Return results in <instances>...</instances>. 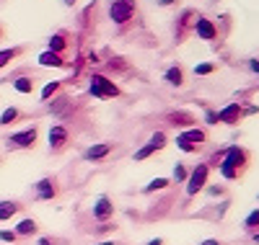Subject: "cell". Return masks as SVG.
<instances>
[{"mask_svg":"<svg viewBox=\"0 0 259 245\" xmlns=\"http://www.w3.org/2000/svg\"><path fill=\"white\" fill-rule=\"evenodd\" d=\"M36 140H39V127L21 129V132H13V135L6 137V150H11V152L34 150V147H36Z\"/></svg>","mask_w":259,"mask_h":245,"instance_id":"cell-1","label":"cell"},{"mask_svg":"<svg viewBox=\"0 0 259 245\" xmlns=\"http://www.w3.org/2000/svg\"><path fill=\"white\" fill-rule=\"evenodd\" d=\"M210 181V165L207 163H197L192 170H189V178H187V202L194 199Z\"/></svg>","mask_w":259,"mask_h":245,"instance_id":"cell-2","label":"cell"},{"mask_svg":"<svg viewBox=\"0 0 259 245\" xmlns=\"http://www.w3.org/2000/svg\"><path fill=\"white\" fill-rule=\"evenodd\" d=\"M62 194L57 175H45L34 183V202H55V199Z\"/></svg>","mask_w":259,"mask_h":245,"instance_id":"cell-3","label":"cell"},{"mask_svg":"<svg viewBox=\"0 0 259 245\" xmlns=\"http://www.w3.org/2000/svg\"><path fill=\"white\" fill-rule=\"evenodd\" d=\"M166 145H168V135L158 129V132H153V135H150V140L133 155V160H135V163H143V160H148V158H153L156 152L166 150Z\"/></svg>","mask_w":259,"mask_h":245,"instance_id":"cell-4","label":"cell"},{"mask_svg":"<svg viewBox=\"0 0 259 245\" xmlns=\"http://www.w3.org/2000/svg\"><path fill=\"white\" fill-rule=\"evenodd\" d=\"M223 165H231V168H236L239 173H244L249 165H251V152L246 150V147H241V145H228L226 147V155H223V160H221Z\"/></svg>","mask_w":259,"mask_h":245,"instance_id":"cell-5","label":"cell"},{"mask_svg":"<svg viewBox=\"0 0 259 245\" xmlns=\"http://www.w3.org/2000/svg\"><path fill=\"white\" fill-rule=\"evenodd\" d=\"M91 96L104 101V98H117L119 96V85L109 80L106 75H91Z\"/></svg>","mask_w":259,"mask_h":245,"instance_id":"cell-6","label":"cell"},{"mask_svg":"<svg viewBox=\"0 0 259 245\" xmlns=\"http://www.w3.org/2000/svg\"><path fill=\"white\" fill-rule=\"evenodd\" d=\"M138 6H135V0H112L109 3V18L114 21V24H127L130 18L135 16Z\"/></svg>","mask_w":259,"mask_h":245,"instance_id":"cell-7","label":"cell"},{"mask_svg":"<svg viewBox=\"0 0 259 245\" xmlns=\"http://www.w3.org/2000/svg\"><path fill=\"white\" fill-rule=\"evenodd\" d=\"M70 132H68V127L65 124H55L52 129H50V152L52 155H60V152H65L70 147Z\"/></svg>","mask_w":259,"mask_h":245,"instance_id":"cell-8","label":"cell"},{"mask_svg":"<svg viewBox=\"0 0 259 245\" xmlns=\"http://www.w3.org/2000/svg\"><path fill=\"white\" fill-rule=\"evenodd\" d=\"M91 217L96 219V222H112V217H114V202L106 194H101V196H96V202H94V207H91Z\"/></svg>","mask_w":259,"mask_h":245,"instance_id":"cell-9","label":"cell"},{"mask_svg":"<svg viewBox=\"0 0 259 245\" xmlns=\"http://www.w3.org/2000/svg\"><path fill=\"white\" fill-rule=\"evenodd\" d=\"M244 119V106L239 101H231L226 103L221 111H218V124H228V127H236Z\"/></svg>","mask_w":259,"mask_h":245,"instance_id":"cell-10","label":"cell"},{"mask_svg":"<svg viewBox=\"0 0 259 245\" xmlns=\"http://www.w3.org/2000/svg\"><path fill=\"white\" fill-rule=\"evenodd\" d=\"M114 147H117L114 142H94L89 150L83 152V160H85V163H101V160L109 158Z\"/></svg>","mask_w":259,"mask_h":245,"instance_id":"cell-11","label":"cell"},{"mask_svg":"<svg viewBox=\"0 0 259 245\" xmlns=\"http://www.w3.org/2000/svg\"><path fill=\"white\" fill-rule=\"evenodd\" d=\"M194 34H197L200 39H205V41L218 39V29H215V24L210 18H202V16H197V21H194Z\"/></svg>","mask_w":259,"mask_h":245,"instance_id":"cell-12","label":"cell"},{"mask_svg":"<svg viewBox=\"0 0 259 245\" xmlns=\"http://www.w3.org/2000/svg\"><path fill=\"white\" fill-rule=\"evenodd\" d=\"M21 240H24V237H31V235H36L39 232V222L36 219H31V217H24V219H21L18 222V225H16V230H13Z\"/></svg>","mask_w":259,"mask_h":245,"instance_id":"cell-13","label":"cell"},{"mask_svg":"<svg viewBox=\"0 0 259 245\" xmlns=\"http://www.w3.org/2000/svg\"><path fill=\"white\" fill-rule=\"evenodd\" d=\"M21 209H24V204H21V202H13V199H3V202H0V222H8V219L16 217Z\"/></svg>","mask_w":259,"mask_h":245,"instance_id":"cell-14","label":"cell"},{"mask_svg":"<svg viewBox=\"0 0 259 245\" xmlns=\"http://www.w3.org/2000/svg\"><path fill=\"white\" fill-rule=\"evenodd\" d=\"M163 80H166L168 85H174V88H182V85H184V68H182V65L168 68V70L163 73Z\"/></svg>","mask_w":259,"mask_h":245,"instance_id":"cell-15","label":"cell"},{"mask_svg":"<svg viewBox=\"0 0 259 245\" xmlns=\"http://www.w3.org/2000/svg\"><path fill=\"white\" fill-rule=\"evenodd\" d=\"M182 135H184V137H187V140H189L192 145H197L200 150H202V147L207 145V132H205V129H197V127H189L187 132H182Z\"/></svg>","mask_w":259,"mask_h":245,"instance_id":"cell-16","label":"cell"},{"mask_svg":"<svg viewBox=\"0 0 259 245\" xmlns=\"http://www.w3.org/2000/svg\"><path fill=\"white\" fill-rule=\"evenodd\" d=\"M241 230H244V235H254V232H259V207H256V209H251V212L244 217Z\"/></svg>","mask_w":259,"mask_h":245,"instance_id":"cell-17","label":"cell"},{"mask_svg":"<svg viewBox=\"0 0 259 245\" xmlns=\"http://www.w3.org/2000/svg\"><path fill=\"white\" fill-rule=\"evenodd\" d=\"M39 65L41 68H65V59H62V54H55V52H41L39 54Z\"/></svg>","mask_w":259,"mask_h":245,"instance_id":"cell-18","label":"cell"},{"mask_svg":"<svg viewBox=\"0 0 259 245\" xmlns=\"http://www.w3.org/2000/svg\"><path fill=\"white\" fill-rule=\"evenodd\" d=\"M194 121H197V119H194L189 111H177V114L168 116V124H171V127H192Z\"/></svg>","mask_w":259,"mask_h":245,"instance_id":"cell-19","label":"cell"},{"mask_svg":"<svg viewBox=\"0 0 259 245\" xmlns=\"http://www.w3.org/2000/svg\"><path fill=\"white\" fill-rule=\"evenodd\" d=\"M18 119H24V114L16 108V106H8L3 114H0V127H8V124H16Z\"/></svg>","mask_w":259,"mask_h":245,"instance_id":"cell-20","label":"cell"},{"mask_svg":"<svg viewBox=\"0 0 259 245\" xmlns=\"http://www.w3.org/2000/svg\"><path fill=\"white\" fill-rule=\"evenodd\" d=\"M168 186H171V178H153V181L143 189V194L150 196V194H156V191H166Z\"/></svg>","mask_w":259,"mask_h":245,"instance_id":"cell-21","label":"cell"},{"mask_svg":"<svg viewBox=\"0 0 259 245\" xmlns=\"http://www.w3.org/2000/svg\"><path fill=\"white\" fill-rule=\"evenodd\" d=\"M24 54V47H13V49H0V70L6 68V65H11L16 57Z\"/></svg>","mask_w":259,"mask_h":245,"instance_id":"cell-22","label":"cell"},{"mask_svg":"<svg viewBox=\"0 0 259 245\" xmlns=\"http://www.w3.org/2000/svg\"><path fill=\"white\" fill-rule=\"evenodd\" d=\"M65 49H68V39H65V31H60V34H55V36L50 39V52L62 54Z\"/></svg>","mask_w":259,"mask_h":245,"instance_id":"cell-23","label":"cell"},{"mask_svg":"<svg viewBox=\"0 0 259 245\" xmlns=\"http://www.w3.org/2000/svg\"><path fill=\"white\" fill-rule=\"evenodd\" d=\"M13 88H16L18 93L29 96V93H34V80H31V78H26V75H21V78H16V80H13Z\"/></svg>","mask_w":259,"mask_h":245,"instance_id":"cell-24","label":"cell"},{"mask_svg":"<svg viewBox=\"0 0 259 245\" xmlns=\"http://www.w3.org/2000/svg\"><path fill=\"white\" fill-rule=\"evenodd\" d=\"M60 85H62L60 80H52V83H47L45 88H41V93H39V98H41V101L47 103L50 98H55V96H57V91H60Z\"/></svg>","mask_w":259,"mask_h":245,"instance_id":"cell-25","label":"cell"},{"mask_svg":"<svg viewBox=\"0 0 259 245\" xmlns=\"http://www.w3.org/2000/svg\"><path fill=\"white\" fill-rule=\"evenodd\" d=\"M174 142H177V147H179L182 152H189V155H197V152H200V147H197V145H192V142L182 135V132L177 135V140H174Z\"/></svg>","mask_w":259,"mask_h":245,"instance_id":"cell-26","label":"cell"},{"mask_svg":"<svg viewBox=\"0 0 259 245\" xmlns=\"http://www.w3.org/2000/svg\"><path fill=\"white\" fill-rule=\"evenodd\" d=\"M218 173L226 178V181H241V175H244V173H239L236 168H231V165H223V163L218 165Z\"/></svg>","mask_w":259,"mask_h":245,"instance_id":"cell-27","label":"cell"},{"mask_svg":"<svg viewBox=\"0 0 259 245\" xmlns=\"http://www.w3.org/2000/svg\"><path fill=\"white\" fill-rule=\"evenodd\" d=\"M187 178H189V168L184 163H177L174 165V183H187Z\"/></svg>","mask_w":259,"mask_h":245,"instance_id":"cell-28","label":"cell"},{"mask_svg":"<svg viewBox=\"0 0 259 245\" xmlns=\"http://www.w3.org/2000/svg\"><path fill=\"white\" fill-rule=\"evenodd\" d=\"M0 242H8V245H16L21 242V237L13 232V230H0Z\"/></svg>","mask_w":259,"mask_h":245,"instance_id":"cell-29","label":"cell"},{"mask_svg":"<svg viewBox=\"0 0 259 245\" xmlns=\"http://www.w3.org/2000/svg\"><path fill=\"white\" fill-rule=\"evenodd\" d=\"M210 73H215V65L212 62H202V65L194 68V75H210Z\"/></svg>","mask_w":259,"mask_h":245,"instance_id":"cell-30","label":"cell"},{"mask_svg":"<svg viewBox=\"0 0 259 245\" xmlns=\"http://www.w3.org/2000/svg\"><path fill=\"white\" fill-rule=\"evenodd\" d=\"M202 191H207V196H226V186H205Z\"/></svg>","mask_w":259,"mask_h":245,"instance_id":"cell-31","label":"cell"},{"mask_svg":"<svg viewBox=\"0 0 259 245\" xmlns=\"http://www.w3.org/2000/svg\"><path fill=\"white\" fill-rule=\"evenodd\" d=\"M205 121H207V124H218V111L207 108V111H205Z\"/></svg>","mask_w":259,"mask_h":245,"instance_id":"cell-32","label":"cell"},{"mask_svg":"<svg viewBox=\"0 0 259 245\" xmlns=\"http://www.w3.org/2000/svg\"><path fill=\"white\" fill-rule=\"evenodd\" d=\"M57 242H60L57 237H39L36 240V245H57Z\"/></svg>","mask_w":259,"mask_h":245,"instance_id":"cell-33","label":"cell"},{"mask_svg":"<svg viewBox=\"0 0 259 245\" xmlns=\"http://www.w3.org/2000/svg\"><path fill=\"white\" fill-rule=\"evenodd\" d=\"M249 70L259 78V59H249Z\"/></svg>","mask_w":259,"mask_h":245,"instance_id":"cell-34","label":"cell"},{"mask_svg":"<svg viewBox=\"0 0 259 245\" xmlns=\"http://www.w3.org/2000/svg\"><path fill=\"white\" fill-rule=\"evenodd\" d=\"M200 245H226V242H221V240H215V237H207V240H202Z\"/></svg>","mask_w":259,"mask_h":245,"instance_id":"cell-35","label":"cell"},{"mask_svg":"<svg viewBox=\"0 0 259 245\" xmlns=\"http://www.w3.org/2000/svg\"><path fill=\"white\" fill-rule=\"evenodd\" d=\"M156 3H158V6H163V8H166V6H174V3H177V0H156Z\"/></svg>","mask_w":259,"mask_h":245,"instance_id":"cell-36","label":"cell"},{"mask_svg":"<svg viewBox=\"0 0 259 245\" xmlns=\"http://www.w3.org/2000/svg\"><path fill=\"white\" fill-rule=\"evenodd\" d=\"M96 245H124V242H114V240H101V242H96Z\"/></svg>","mask_w":259,"mask_h":245,"instance_id":"cell-37","label":"cell"},{"mask_svg":"<svg viewBox=\"0 0 259 245\" xmlns=\"http://www.w3.org/2000/svg\"><path fill=\"white\" fill-rule=\"evenodd\" d=\"M148 245H163V237H153V240H150Z\"/></svg>","mask_w":259,"mask_h":245,"instance_id":"cell-38","label":"cell"},{"mask_svg":"<svg viewBox=\"0 0 259 245\" xmlns=\"http://www.w3.org/2000/svg\"><path fill=\"white\" fill-rule=\"evenodd\" d=\"M249 240H251L254 245H259V232H254V235H249Z\"/></svg>","mask_w":259,"mask_h":245,"instance_id":"cell-39","label":"cell"},{"mask_svg":"<svg viewBox=\"0 0 259 245\" xmlns=\"http://www.w3.org/2000/svg\"><path fill=\"white\" fill-rule=\"evenodd\" d=\"M62 3H65V6H75V0H62Z\"/></svg>","mask_w":259,"mask_h":245,"instance_id":"cell-40","label":"cell"},{"mask_svg":"<svg viewBox=\"0 0 259 245\" xmlns=\"http://www.w3.org/2000/svg\"><path fill=\"white\" fill-rule=\"evenodd\" d=\"M0 39H3V26H0Z\"/></svg>","mask_w":259,"mask_h":245,"instance_id":"cell-41","label":"cell"},{"mask_svg":"<svg viewBox=\"0 0 259 245\" xmlns=\"http://www.w3.org/2000/svg\"><path fill=\"white\" fill-rule=\"evenodd\" d=\"M256 202H259V194H256Z\"/></svg>","mask_w":259,"mask_h":245,"instance_id":"cell-42","label":"cell"}]
</instances>
